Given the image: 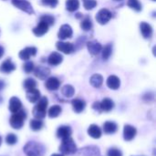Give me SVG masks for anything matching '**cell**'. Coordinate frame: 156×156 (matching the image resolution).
Returning a JSON list of instances; mask_svg holds the SVG:
<instances>
[{
  "label": "cell",
  "mask_w": 156,
  "mask_h": 156,
  "mask_svg": "<svg viewBox=\"0 0 156 156\" xmlns=\"http://www.w3.org/2000/svg\"><path fill=\"white\" fill-rule=\"evenodd\" d=\"M112 17V14L111 13V11H109V10L106 9V8L101 9V10L97 13V15H96V20H97V22H98L99 24H101V25H105V24H107V23L111 20Z\"/></svg>",
  "instance_id": "obj_6"
},
{
  "label": "cell",
  "mask_w": 156,
  "mask_h": 156,
  "mask_svg": "<svg viewBox=\"0 0 156 156\" xmlns=\"http://www.w3.org/2000/svg\"><path fill=\"white\" fill-rule=\"evenodd\" d=\"M4 53H5V49H4V48L2 46H0V58L3 57Z\"/></svg>",
  "instance_id": "obj_43"
},
{
  "label": "cell",
  "mask_w": 156,
  "mask_h": 156,
  "mask_svg": "<svg viewBox=\"0 0 156 156\" xmlns=\"http://www.w3.org/2000/svg\"><path fill=\"white\" fill-rule=\"evenodd\" d=\"M59 86H60V81L58 79L55 77H50L47 79L46 83H45V87L48 90H57L59 88Z\"/></svg>",
  "instance_id": "obj_18"
},
{
  "label": "cell",
  "mask_w": 156,
  "mask_h": 156,
  "mask_svg": "<svg viewBox=\"0 0 156 156\" xmlns=\"http://www.w3.org/2000/svg\"><path fill=\"white\" fill-rule=\"evenodd\" d=\"M78 156H101L99 148L95 146H87L84 148H81L79 153Z\"/></svg>",
  "instance_id": "obj_7"
},
{
  "label": "cell",
  "mask_w": 156,
  "mask_h": 156,
  "mask_svg": "<svg viewBox=\"0 0 156 156\" xmlns=\"http://www.w3.org/2000/svg\"><path fill=\"white\" fill-rule=\"evenodd\" d=\"M8 109H9V111L12 113L17 112L18 111H20L22 109V102H21V101L17 97H12L9 100Z\"/></svg>",
  "instance_id": "obj_13"
},
{
  "label": "cell",
  "mask_w": 156,
  "mask_h": 156,
  "mask_svg": "<svg viewBox=\"0 0 156 156\" xmlns=\"http://www.w3.org/2000/svg\"><path fill=\"white\" fill-rule=\"evenodd\" d=\"M80 6V1L79 0H67L66 1V8L69 12L76 11Z\"/></svg>",
  "instance_id": "obj_31"
},
{
  "label": "cell",
  "mask_w": 156,
  "mask_h": 156,
  "mask_svg": "<svg viewBox=\"0 0 156 156\" xmlns=\"http://www.w3.org/2000/svg\"><path fill=\"white\" fill-rule=\"evenodd\" d=\"M107 86L111 89V90H118L120 88L121 85V80L120 79L115 76V75H111L106 81Z\"/></svg>",
  "instance_id": "obj_23"
},
{
  "label": "cell",
  "mask_w": 156,
  "mask_h": 156,
  "mask_svg": "<svg viewBox=\"0 0 156 156\" xmlns=\"http://www.w3.org/2000/svg\"><path fill=\"white\" fill-rule=\"evenodd\" d=\"M101 50H102V58L104 60H107L111 57L112 52V44L106 45L103 48V49H101Z\"/></svg>",
  "instance_id": "obj_33"
},
{
  "label": "cell",
  "mask_w": 156,
  "mask_h": 156,
  "mask_svg": "<svg viewBox=\"0 0 156 156\" xmlns=\"http://www.w3.org/2000/svg\"><path fill=\"white\" fill-rule=\"evenodd\" d=\"M23 69L27 73H30L34 70V63L31 61H27L23 65Z\"/></svg>",
  "instance_id": "obj_40"
},
{
  "label": "cell",
  "mask_w": 156,
  "mask_h": 156,
  "mask_svg": "<svg viewBox=\"0 0 156 156\" xmlns=\"http://www.w3.org/2000/svg\"><path fill=\"white\" fill-rule=\"evenodd\" d=\"M26 95H27V99L31 103H36L40 99V92L36 88L31 89V90H27Z\"/></svg>",
  "instance_id": "obj_22"
},
{
  "label": "cell",
  "mask_w": 156,
  "mask_h": 156,
  "mask_svg": "<svg viewBox=\"0 0 156 156\" xmlns=\"http://www.w3.org/2000/svg\"><path fill=\"white\" fill-rule=\"evenodd\" d=\"M2 101H3V99H2V98H1V97H0V103H1V102H2Z\"/></svg>",
  "instance_id": "obj_47"
},
{
  "label": "cell",
  "mask_w": 156,
  "mask_h": 156,
  "mask_svg": "<svg viewBox=\"0 0 156 156\" xmlns=\"http://www.w3.org/2000/svg\"><path fill=\"white\" fill-rule=\"evenodd\" d=\"M114 1H122V0H114Z\"/></svg>",
  "instance_id": "obj_48"
},
{
  "label": "cell",
  "mask_w": 156,
  "mask_h": 156,
  "mask_svg": "<svg viewBox=\"0 0 156 156\" xmlns=\"http://www.w3.org/2000/svg\"><path fill=\"white\" fill-rule=\"evenodd\" d=\"M101 129L96 124H91L88 128V134L93 139H100L101 137Z\"/></svg>",
  "instance_id": "obj_24"
},
{
  "label": "cell",
  "mask_w": 156,
  "mask_h": 156,
  "mask_svg": "<svg viewBox=\"0 0 156 156\" xmlns=\"http://www.w3.org/2000/svg\"><path fill=\"white\" fill-rule=\"evenodd\" d=\"M136 133H137V130L135 127L130 125V124H126L124 125V128H123V138L125 141L127 142H130L132 141L135 136H136Z\"/></svg>",
  "instance_id": "obj_9"
},
{
  "label": "cell",
  "mask_w": 156,
  "mask_h": 156,
  "mask_svg": "<svg viewBox=\"0 0 156 156\" xmlns=\"http://www.w3.org/2000/svg\"><path fill=\"white\" fill-rule=\"evenodd\" d=\"M71 133H72V130L69 126L62 125V126H59L57 130V137L60 139L70 137Z\"/></svg>",
  "instance_id": "obj_16"
},
{
  "label": "cell",
  "mask_w": 156,
  "mask_h": 156,
  "mask_svg": "<svg viewBox=\"0 0 156 156\" xmlns=\"http://www.w3.org/2000/svg\"><path fill=\"white\" fill-rule=\"evenodd\" d=\"M41 21H44L45 23H47L48 26H52L55 23V18L54 16H52L51 15H44L40 17Z\"/></svg>",
  "instance_id": "obj_38"
},
{
  "label": "cell",
  "mask_w": 156,
  "mask_h": 156,
  "mask_svg": "<svg viewBox=\"0 0 156 156\" xmlns=\"http://www.w3.org/2000/svg\"><path fill=\"white\" fill-rule=\"evenodd\" d=\"M61 93L66 98H71L75 93V89L71 85H65L61 88Z\"/></svg>",
  "instance_id": "obj_30"
},
{
  "label": "cell",
  "mask_w": 156,
  "mask_h": 156,
  "mask_svg": "<svg viewBox=\"0 0 156 156\" xmlns=\"http://www.w3.org/2000/svg\"><path fill=\"white\" fill-rule=\"evenodd\" d=\"M63 61V57L58 52H52L48 58V63L51 66H58Z\"/></svg>",
  "instance_id": "obj_17"
},
{
  "label": "cell",
  "mask_w": 156,
  "mask_h": 156,
  "mask_svg": "<svg viewBox=\"0 0 156 156\" xmlns=\"http://www.w3.org/2000/svg\"><path fill=\"white\" fill-rule=\"evenodd\" d=\"M34 73H35V76L37 78H38L39 80H46L48 75L50 74V70L47 67H43V66H39L37 67L36 69H34Z\"/></svg>",
  "instance_id": "obj_15"
},
{
  "label": "cell",
  "mask_w": 156,
  "mask_h": 156,
  "mask_svg": "<svg viewBox=\"0 0 156 156\" xmlns=\"http://www.w3.org/2000/svg\"><path fill=\"white\" fill-rule=\"evenodd\" d=\"M23 86L27 90H31V89H35L36 86H37V82H36V80L34 79L28 78V79L25 80V81L23 82Z\"/></svg>",
  "instance_id": "obj_34"
},
{
  "label": "cell",
  "mask_w": 156,
  "mask_h": 156,
  "mask_svg": "<svg viewBox=\"0 0 156 156\" xmlns=\"http://www.w3.org/2000/svg\"><path fill=\"white\" fill-rule=\"evenodd\" d=\"M153 1H155V0H153Z\"/></svg>",
  "instance_id": "obj_49"
},
{
  "label": "cell",
  "mask_w": 156,
  "mask_h": 156,
  "mask_svg": "<svg viewBox=\"0 0 156 156\" xmlns=\"http://www.w3.org/2000/svg\"><path fill=\"white\" fill-rule=\"evenodd\" d=\"M29 126H30V128H31L32 131L37 132V131H40L43 128L44 122L41 120H39V119H33V120L30 121Z\"/></svg>",
  "instance_id": "obj_29"
},
{
  "label": "cell",
  "mask_w": 156,
  "mask_h": 156,
  "mask_svg": "<svg viewBox=\"0 0 156 156\" xmlns=\"http://www.w3.org/2000/svg\"><path fill=\"white\" fill-rule=\"evenodd\" d=\"M26 119H27V112H26V111L21 109L17 112L13 113V115L11 116V118L9 120V123L13 129L19 130L23 127Z\"/></svg>",
  "instance_id": "obj_4"
},
{
  "label": "cell",
  "mask_w": 156,
  "mask_h": 156,
  "mask_svg": "<svg viewBox=\"0 0 156 156\" xmlns=\"http://www.w3.org/2000/svg\"><path fill=\"white\" fill-rule=\"evenodd\" d=\"M59 151L63 155H72L77 153L78 149L73 139L71 137H68L62 139L61 144L59 145Z\"/></svg>",
  "instance_id": "obj_3"
},
{
  "label": "cell",
  "mask_w": 156,
  "mask_h": 156,
  "mask_svg": "<svg viewBox=\"0 0 156 156\" xmlns=\"http://www.w3.org/2000/svg\"><path fill=\"white\" fill-rule=\"evenodd\" d=\"M92 109L95 110L96 112H101V105H100V102L99 101H96L92 104Z\"/></svg>",
  "instance_id": "obj_42"
},
{
  "label": "cell",
  "mask_w": 156,
  "mask_h": 156,
  "mask_svg": "<svg viewBox=\"0 0 156 156\" xmlns=\"http://www.w3.org/2000/svg\"><path fill=\"white\" fill-rule=\"evenodd\" d=\"M48 25L47 23H45L44 21H39L38 25L33 28V33L37 36V37H41L43 35H45L48 30Z\"/></svg>",
  "instance_id": "obj_14"
},
{
  "label": "cell",
  "mask_w": 156,
  "mask_h": 156,
  "mask_svg": "<svg viewBox=\"0 0 156 156\" xmlns=\"http://www.w3.org/2000/svg\"><path fill=\"white\" fill-rule=\"evenodd\" d=\"M82 2L86 10H91L97 5L96 0H82Z\"/></svg>",
  "instance_id": "obj_36"
},
{
  "label": "cell",
  "mask_w": 156,
  "mask_h": 156,
  "mask_svg": "<svg viewBox=\"0 0 156 156\" xmlns=\"http://www.w3.org/2000/svg\"><path fill=\"white\" fill-rule=\"evenodd\" d=\"M45 152L44 145L37 142H28L24 146V153L27 156H43Z\"/></svg>",
  "instance_id": "obj_1"
},
{
  "label": "cell",
  "mask_w": 156,
  "mask_h": 156,
  "mask_svg": "<svg viewBox=\"0 0 156 156\" xmlns=\"http://www.w3.org/2000/svg\"><path fill=\"white\" fill-rule=\"evenodd\" d=\"M140 30L144 38H150L153 35V27L146 22H142L140 24Z\"/></svg>",
  "instance_id": "obj_21"
},
{
  "label": "cell",
  "mask_w": 156,
  "mask_h": 156,
  "mask_svg": "<svg viewBox=\"0 0 156 156\" xmlns=\"http://www.w3.org/2000/svg\"><path fill=\"white\" fill-rule=\"evenodd\" d=\"M72 34H73V31H72V28L69 25H62L59 28V31L58 33V37L61 40H65L67 38H69L72 37Z\"/></svg>",
  "instance_id": "obj_8"
},
{
  "label": "cell",
  "mask_w": 156,
  "mask_h": 156,
  "mask_svg": "<svg viewBox=\"0 0 156 156\" xmlns=\"http://www.w3.org/2000/svg\"><path fill=\"white\" fill-rule=\"evenodd\" d=\"M127 5L129 7H131L132 9L137 11V12L142 10V5H141V3L138 0H128Z\"/></svg>",
  "instance_id": "obj_35"
},
{
  "label": "cell",
  "mask_w": 156,
  "mask_h": 156,
  "mask_svg": "<svg viewBox=\"0 0 156 156\" xmlns=\"http://www.w3.org/2000/svg\"><path fill=\"white\" fill-rule=\"evenodd\" d=\"M1 144H2V137L0 136V146H1Z\"/></svg>",
  "instance_id": "obj_46"
},
{
  "label": "cell",
  "mask_w": 156,
  "mask_h": 156,
  "mask_svg": "<svg viewBox=\"0 0 156 156\" xmlns=\"http://www.w3.org/2000/svg\"><path fill=\"white\" fill-rule=\"evenodd\" d=\"M62 112V109L59 105H53L52 107L49 108L48 112V115L49 118H57L60 115Z\"/></svg>",
  "instance_id": "obj_28"
},
{
  "label": "cell",
  "mask_w": 156,
  "mask_h": 156,
  "mask_svg": "<svg viewBox=\"0 0 156 156\" xmlns=\"http://www.w3.org/2000/svg\"><path fill=\"white\" fill-rule=\"evenodd\" d=\"M71 105H72L73 111L76 113L82 112L85 110V108H86V102H85V101L80 100V99H74V100H72Z\"/></svg>",
  "instance_id": "obj_20"
},
{
  "label": "cell",
  "mask_w": 156,
  "mask_h": 156,
  "mask_svg": "<svg viewBox=\"0 0 156 156\" xmlns=\"http://www.w3.org/2000/svg\"><path fill=\"white\" fill-rule=\"evenodd\" d=\"M87 47H88L89 52H90L91 55H93V56L98 55V54L101 51V49H102V47H101V43L98 42L97 40L89 41V42L87 43Z\"/></svg>",
  "instance_id": "obj_11"
},
{
  "label": "cell",
  "mask_w": 156,
  "mask_h": 156,
  "mask_svg": "<svg viewBox=\"0 0 156 156\" xmlns=\"http://www.w3.org/2000/svg\"><path fill=\"white\" fill-rule=\"evenodd\" d=\"M17 142V137L14 133H8L5 137V143L8 145H14Z\"/></svg>",
  "instance_id": "obj_37"
},
{
  "label": "cell",
  "mask_w": 156,
  "mask_h": 156,
  "mask_svg": "<svg viewBox=\"0 0 156 156\" xmlns=\"http://www.w3.org/2000/svg\"><path fill=\"white\" fill-rule=\"evenodd\" d=\"M16 69V65L12 62L10 58L5 59L0 66V71L5 74H8Z\"/></svg>",
  "instance_id": "obj_19"
},
{
  "label": "cell",
  "mask_w": 156,
  "mask_h": 156,
  "mask_svg": "<svg viewBox=\"0 0 156 156\" xmlns=\"http://www.w3.org/2000/svg\"><path fill=\"white\" fill-rule=\"evenodd\" d=\"M51 156H64L63 154H52Z\"/></svg>",
  "instance_id": "obj_45"
},
{
  "label": "cell",
  "mask_w": 156,
  "mask_h": 156,
  "mask_svg": "<svg viewBox=\"0 0 156 156\" xmlns=\"http://www.w3.org/2000/svg\"><path fill=\"white\" fill-rule=\"evenodd\" d=\"M37 54V48L35 47H27V48H25L24 49H22L18 56L21 59L23 60H27L29 59V58L31 56H35Z\"/></svg>",
  "instance_id": "obj_12"
},
{
  "label": "cell",
  "mask_w": 156,
  "mask_h": 156,
  "mask_svg": "<svg viewBox=\"0 0 156 156\" xmlns=\"http://www.w3.org/2000/svg\"><path fill=\"white\" fill-rule=\"evenodd\" d=\"M90 83L94 88H101L103 83V77L101 74H94L90 77Z\"/></svg>",
  "instance_id": "obj_27"
},
{
  "label": "cell",
  "mask_w": 156,
  "mask_h": 156,
  "mask_svg": "<svg viewBox=\"0 0 156 156\" xmlns=\"http://www.w3.org/2000/svg\"><path fill=\"white\" fill-rule=\"evenodd\" d=\"M118 125L114 122H106L103 124V132L106 134H113L117 132Z\"/></svg>",
  "instance_id": "obj_26"
},
{
  "label": "cell",
  "mask_w": 156,
  "mask_h": 156,
  "mask_svg": "<svg viewBox=\"0 0 156 156\" xmlns=\"http://www.w3.org/2000/svg\"><path fill=\"white\" fill-rule=\"evenodd\" d=\"M107 156H122V153L121 150H119L118 148H110L108 153H107Z\"/></svg>",
  "instance_id": "obj_39"
},
{
  "label": "cell",
  "mask_w": 156,
  "mask_h": 156,
  "mask_svg": "<svg viewBox=\"0 0 156 156\" xmlns=\"http://www.w3.org/2000/svg\"><path fill=\"white\" fill-rule=\"evenodd\" d=\"M56 47L58 50L61 51L64 54H70L74 51V46L71 43L69 42H63V41H58L56 44Z\"/></svg>",
  "instance_id": "obj_10"
},
{
  "label": "cell",
  "mask_w": 156,
  "mask_h": 156,
  "mask_svg": "<svg viewBox=\"0 0 156 156\" xmlns=\"http://www.w3.org/2000/svg\"><path fill=\"white\" fill-rule=\"evenodd\" d=\"M101 112H111L113 108H114V102L112 100H111L110 98H105L103 99L101 102Z\"/></svg>",
  "instance_id": "obj_25"
},
{
  "label": "cell",
  "mask_w": 156,
  "mask_h": 156,
  "mask_svg": "<svg viewBox=\"0 0 156 156\" xmlns=\"http://www.w3.org/2000/svg\"><path fill=\"white\" fill-rule=\"evenodd\" d=\"M92 21L91 18L90 16H86L85 18L82 19V21L80 22V27L84 30V31H89L92 28Z\"/></svg>",
  "instance_id": "obj_32"
},
{
  "label": "cell",
  "mask_w": 156,
  "mask_h": 156,
  "mask_svg": "<svg viewBox=\"0 0 156 156\" xmlns=\"http://www.w3.org/2000/svg\"><path fill=\"white\" fill-rule=\"evenodd\" d=\"M5 82H4L3 80H0V90H2L5 88Z\"/></svg>",
  "instance_id": "obj_44"
},
{
  "label": "cell",
  "mask_w": 156,
  "mask_h": 156,
  "mask_svg": "<svg viewBox=\"0 0 156 156\" xmlns=\"http://www.w3.org/2000/svg\"><path fill=\"white\" fill-rule=\"evenodd\" d=\"M42 4L46 6H49V7H56L58 0H41Z\"/></svg>",
  "instance_id": "obj_41"
},
{
  "label": "cell",
  "mask_w": 156,
  "mask_h": 156,
  "mask_svg": "<svg viewBox=\"0 0 156 156\" xmlns=\"http://www.w3.org/2000/svg\"><path fill=\"white\" fill-rule=\"evenodd\" d=\"M12 4L18 9H20L29 15L34 14V9H33L31 4L27 0H12Z\"/></svg>",
  "instance_id": "obj_5"
},
{
  "label": "cell",
  "mask_w": 156,
  "mask_h": 156,
  "mask_svg": "<svg viewBox=\"0 0 156 156\" xmlns=\"http://www.w3.org/2000/svg\"><path fill=\"white\" fill-rule=\"evenodd\" d=\"M36 106L33 109V115L36 119L42 120L47 115V107L48 105V101L47 97H40V99L36 102Z\"/></svg>",
  "instance_id": "obj_2"
}]
</instances>
